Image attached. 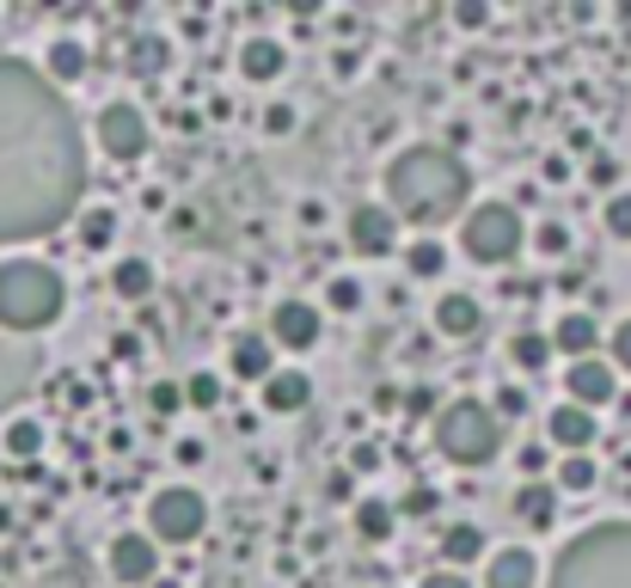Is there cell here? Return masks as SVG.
Instances as JSON below:
<instances>
[{
    "instance_id": "7a4b0ae2",
    "label": "cell",
    "mask_w": 631,
    "mask_h": 588,
    "mask_svg": "<svg viewBox=\"0 0 631 588\" xmlns=\"http://www.w3.org/2000/svg\"><path fill=\"white\" fill-rule=\"evenodd\" d=\"M466 190H473V172L461 166V154L447 147H411V154L393 159L386 172V196H393V215L417 221L423 234L466 209Z\"/></svg>"
},
{
    "instance_id": "30bf717a",
    "label": "cell",
    "mask_w": 631,
    "mask_h": 588,
    "mask_svg": "<svg viewBox=\"0 0 631 588\" xmlns=\"http://www.w3.org/2000/svg\"><path fill=\"white\" fill-rule=\"evenodd\" d=\"M350 246L362 251V258H386V251L399 246V215L381 209V203H362V209L350 215Z\"/></svg>"
},
{
    "instance_id": "4dcf8cb0",
    "label": "cell",
    "mask_w": 631,
    "mask_h": 588,
    "mask_svg": "<svg viewBox=\"0 0 631 588\" xmlns=\"http://www.w3.org/2000/svg\"><path fill=\"white\" fill-rule=\"evenodd\" d=\"M405 264H411V276H442V264H447V251L435 246V239H417V246L405 251Z\"/></svg>"
},
{
    "instance_id": "f35d334b",
    "label": "cell",
    "mask_w": 631,
    "mask_h": 588,
    "mask_svg": "<svg viewBox=\"0 0 631 588\" xmlns=\"http://www.w3.org/2000/svg\"><path fill=\"white\" fill-rule=\"evenodd\" d=\"M539 251H546V258H565V251H570V234H565V227H539Z\"/></svg>"
},
{
    "instance_id": "ac0fdd59",
    "label": "cell",
    "mask_w": 631,
    "mask_h": 588,
    "mask_svg": "<svg viewBox=\"0 0 631 588\" xmlns=\"http://www.w3.org/2000/svg\"><path fill=\"white\" fill-rule=\"evenodd\" d=\"M539 582V564H534V551H497L490 558V576H485V588H534Z\"/></svg>"
},
{
    "instance_id": "60d3db41",
    "label": "cell",
    "mask_w": 631,
    "mask_h": 588,
    "mask_svg": "<svg viewBox=\"0 0 631 588\" xmlns=\"http://www.w3.org/2000/svg\"><path fill=\"white\" fill-rule=\"evenodd\" d=\"M613 368L631 374V319H619V331H613Z\"/></svg>"
},
{
    "instance_id": "4fadbf2b",
    "label": "cell",
    "mask_w": 631,
    "mask_h": 588,
    "mask_svg": "<svg viewBox=\"0 0 631 588\" xmlns=\"http://www.w3.org/2000/svg\"><path fill=\"white\" fill-rule=\"evenodd\" d=\"M307 399H313V380H307L301 368H282V374L263 380V411H277V417L307 411Z\"/></svg>"
},
{
    "instance_id": "b9f144b4",
    "label": "cell",
    "mask_w": 631,
    "mask_h": 588,
    "mask_svg": "<svg viewBox=\"0 0 631 588\" xmlns=\"http://www.w3.org/2000/svg\"><path fill=\"white\" fill-rule=\"evenodd\" d=\"M263 130H270V135H289V130H294V111H289V105H270V111H263Z\"/></svg>"
},
{
    "instance_id": "8fae6325",
    "label": "cell",
    "mask_w": 631,
    "mask_h": 588,
    "mask_svg": "<svg viewBox=\"0 0 631 588\" xmlns=\"http://www.w3.org/2000/svg\"><path fill=\"white\" fill-rule=\"evenodd\" d=\"M270 338H277L282 350H313V343H319V307L282 301L277 313H270Z\"/></svg>"
},
{
    "instance_id": "ee69618b",
    "label": "cell",
    "mask_w": 631,
    "mask_h": 588,
    "mask_svg": "<svg viewBox=\"0 0 631 588\" xmlns=\"http://www.w3.org/2000/svg\"><path fill=\"white\" fill-rule=\"evenodd\" d=\"M423 588H473L466 576H454V570H435V576H423Z\"/></svg>"
},
{
    "instance_id": "1f68e13d",
    "label": "cell",
    "mask_w": 631,
    "mask_h": 588,
    "mask_svg": "<svg viewBox=\"0 0 631 588\" xmlns=\"http://www.w3.org/2000/svg\"><path fill=\"white\" fill-rule=\"evenodd\" d=\"M607 234H613V239H631V190L607 196Z\"/></svg>"
},
{
    "instance_id": "f6af8a7d",
    "label": "cell",
    "mask_w": 631,
    "mask_h": 588,
    "mask_svg": "<svg viewBox=\"0 0 631 588\" xmlns=\"http://www.w3.org/2000/svg\"><path fill=\"white\" fill-rule=\"evenodd\" d=\"M435 405V392L430 386H417V392H411V399H405V411H411V417H423V411H430Z\"/></svg>"
},
{
    "instance_id": "5bb4252c",
    "label": "cell",
    "mask_w": 631,
    "mask_h": 588,
    "mask_svg": "<svg viewBox=\"0 0 631 588\" xmlns=\"http://www.w3.org/2000/svg\"><path fill=\"white\" fill-rule=\"evenodd\" d=\"M282 68H289V50H282L277 38H246V43H239V74H246V80H258V86H263V80H277Z\"/></svg>"
},
{
    "instance_id": "3957f363",
    "label": "cell",
    "mask_w": 631,
    "mask_h": 588,
    "mask_svg": "<svg viewBox=\"0 0 631 588\" xmlns=\"http://www.w3.org/2000/svg\"><path fill=\"white\" fill-rule=\"evenodd\" d=\"M546 588H631V522H601L577 534L558 551Z\"/></svg>"
},
{
    "instance_id": "d590c367",
    "label": "cell",
    "mask_w": 631,
    "mask_h": 588,
    "mask_svg": "<svg viewBox=\"0 0 631 588\" xmlns=\"http://www.w3.org/2000/svg\"><path fill=\"white\" fill-rule=\"evenodd\" d=\"M490 411H497V423L527 417V392H521V386H503V392H497V405H490Z\"/></svg>"
},
{
    "instance_id": "5b68a950",
    "label": "cell",
    "mask_w": 631,
    "mask_h": 588,
    "mask_svg": "<svg viewBox=\"0 0 631 588\" xmlns=\"http://www.w3.org/2000/svg\"><path fill=\"white\" fill-rule=\"evenodd\" d=\"M435 442H442V454L454 460V466H490V460L503 454V423H497V411H490V405L461 399V405L442 411Z\"/></svg>"
},
{
    "instance_id": "7402d4cb",
    "label": "cell",
    "mask_w": 631,
    "mask_h": 588,
    "mask_svg": "<svg viewBox=\"0 0 631 588\" xmlns=\"http://www.w3.org/2000/svg\"><path fill=\"white\" fill-rule=\"evenodd\" d=\"M172 68V43L166 38H135L130 43V74L135 80H159Z\"/></svg>"
},
{
    "instance_id": "8d00e7d4",
    "label": "cell",
    "mask_w": 631,
    "mask_h": 588,
    "mask_svg": "<svg viewBox=\"0 0 631 588\" xmlns=\"http://www.w3.org/2000/svg\"><path fill=\"white\" fill-rule=\"evenodd\" d=\"M355 478V472H381V442H355L350 447V466H343Z\"/></svg>"
},
{
    "instance_id": "44dd1931",
    "label": "cell",
    "mask_w": 631,
    "mask_h": 588,
    "mask_svg": "<svg viewBox=\"0 0 631 588\" xmlns=\"http://www.w3.org/2000/svg\"><path fill=\"white\" fill-rule=\"evenodd\" d=\"M515 515H521L527 527H552L558 491H552V484H521V491H515Z\"/></svg>"
},
{
    "instance_id": "d6986e66",
    "label": "cell",
    "mask_w": 631,
    "mask_h": 588,
    "mask_svg": "<svg viewBox=\"0 0 631 588\" xmlns=\"http://www.w3.org/2000/svg\"><path fill=\"white\" fill-rule=\"evenodd\" d=\"M234 374L239 380H270L277 374V343L270 338H234Z\"/></svg>"
},
{
    "instance_id": "836d02e7",
    "label": "cell",
    "mask_w": 631,
    "mask_h": 588,
    "mask_svg": "<svg viewBox=\"0 0 631 588\" xmlns=\"http://www.w3.org/2000/svg\"><path fill=\"white\" fill-rule=\"evenodd\" d=\"M325 295H331V307H338V313H355V307H362V282H350V276H338Z\"/></svg>"
},
{
    "instance_id": "83f0119b",
    "label": "cell",
    "mask_w": 631,
    "mask_h": 588,
    "mask_svg": "<svg viewBox=\"0 0 631 588\" xmlns=\"http://www.w3.org/2000/svg\"><path fill=\"white\" fill-rule=\"evenodd\" d=\"M594 478H601V472H594V460L589 454H565V466H558V491H594Z\"/></svg>"
},
{
    "instance_id": "d4e9b609",
    "label": "cell",
    "mask_w": 631,
    "mask_h": 588,
    "mask_svg": "<svg viewBox=\"0 0 631 588\" xmlns=\"http://www.w3.org/2000/svg\"><path fill=\"white\" fill-rule=\"evenodd\" d=\"M442 551H447V564H473L478 551H485V534H478L473 522H454L442 534Z\"/></svg>"
},
{
    "instance_id": "ffe728a7",
    "label": "cell",
    "mask_w": 631,
    "mask_h": 588,
    "mask_svg": "<svg viewBox=\"0 0 631 588\" xmlns=\"http://www.w3.org/2000/svg\"><path fill=\"white\" fill-rule=\"evenodd\" d=\"M435 326H442L447 338H473V331L485 326V313H478L473 295H442V307H435Z\"/></svg>"
},
{
    "instance_id": "9c48e42d",
    "label": "cell",
    "mask_w": 631,
    "mask_h": 588,
    "mask_svg": "<svg viewBox=\"0 0 631 588\" xmlns=\"http://www.w3.org/2000/svg\"><path fill=\"white\" fill-rule=\"evenodd\" d=\"M111 576L130 582V588L154 582V576H159V546L147 534H117V539H111Z\"/></svg>"
},
{
    "instance_id": "f546056e",
    "label": "cell",
    "mask_w": 631,
    "mask_h": 588,
    "mask_svg": "<svg viewBox=\"0 0 631 588\" xmlns=\"http://www.w3.org/2000/svg\"><path fill=\"white\" fill-rule=\"evenodd\" d=\"M185 405H197V411L221 405V374H190L185 380Z\"/></svg>"
},
{
    "instance_id": "7c38bea8",
    "label": "cell",
    "mask_w": 631,
    "mask_h": 588,
    "mask_svg": "<svg viewBox=\"0 0 631 588\" xmlns=\"http://www.w3.org/2000/svg\"><path fill=\"white\" fill-rule=\"evenodd\" d=\"M565 392H570V405H582V411H594V405H607L613 399V362H570V380H565Z\"/></svg>"
},
{
    "instance_id": "9a60e30c",
    "label": "cell",
    "mask_w": 631,
    "mask_h": 588,
    "mask_svg": "<svg viewBox=\"0 0 631 588\" xmlns=\"http://www.w3.org/2000/svg\"><path fill=\"white\" fill-rule=\"evenodd\" d=\"M552 350H565L570 362H589V355L601 350V326H594L589 313H565L552 331Z\"/></svg>"
},
{
    "instance_id": "e575fe53",
    "label": "cell",
    "mask_w": 631,
    "mask_h": 588,
    "mask_svg": "<svg viewBox=\"0 0 631 588\" xmlns=\"http://www.w3.org/2000/svg\"><path fill=\"white\" fill-rule=\"evenodd\" d=\"M454 25H461V31H485L490 25V7H485V0H461V7H454Z\"/></svg>"
},
{
    "instance_id": "e0dca14e",
    "label": "cell",
    "mask_w": 631,
    "mask_h": 588,
    "mask_svg": "<svg viewBox=\"0 0 631 588\" xmlns=\"http://www.w3.org/2000/svg\"><path fill=\"white\" fill-rule=\"evenodd\" d=\"M86 62H93V55H86V43H74V38H55L50 43V55H43V68H50V86L62 92V86H74L80 74H86Z\"/></svg>"
},
{
    "instance_id": "ab89813d",
    "label": "cell",
    "mask_w": 631,
    "mask_h": 588,
    "mask_svg": "<svg viewBox=\"0 0 631 588\" xmlns=\"http://www.w3.org/2000/svg\"><path fill=\"white\" fill-rule=\"evenodd\" d=\"M435 497H442L435 484H411V497H405V515H430V509H435Z\"/></svg>"
},
{
    "instance_id": "484cf974",
    "label": "cell",
    "mask_w": 631,
    "mask_h": 588,
    "mask_svg": "<svg viewBox=\"0 0 631 588\" xmlns=\"http://www.w3.org/2000/svg\"><path fill=\"white\" fill-rule=\"evenodd\" d=\"M7 454H13V460H38L43 454V423L38 417L7 423Z\"/></svg>"
},
{
    "instance_id": "6da1fadb",
    "label": "cell",
    "mask_w": 631,
    "mask_h": 588,
    "mask_svg": "<svg viewBox=\"0 0 631 588\" xmlns=\"http://www.w3.org/2000/svg\"><path fill=\"white\" fill-rule=\"evenodd\" d=\"M86 196V142L68 99L25 62H0V239L55 234Z\"/></svg>"
},
{
    "instance_id": "7bdbcfd3",
    "label": "cell",
    "mask_w": 631,
    "mask_h": 588,
    "mask_svg": "<svg viewBox=\"0 0 631 588\" xmlns=\"http://www.w3.org/2000/svg\"><path fill=\"white\" fill-rule=\"evenodd\" d=\"M203 454H209V447H203L197 435H185V442H178V466H203Z\"/></svg>"
},
{
    "instance_id": "f1b7e54d",
    "label": "cell",
    "mask_w": 631,
    "mask_h": 588,
    "mask_svg": "<svg viewBox=\"0 0 631 588\" xmlns=\"http://www.w3.org/2000/svg\"><path fill=\"white\" fill-rule=\"evenodd\" d=\"M111 234H117V215H111V209H86V215H80V246H86V251L111 246Z\"/></svg>"
},
{
    "instance_id": "4316f807",
    "label": "cell",
    "mask_w": 631,
    "mask_h": 588,
    "mask_svg": "<svg viewBox=\"0 0 631 588\" xmlns=\"http://www.w3.org/2000/svg\"><path fill=\"white\" fill-rule=\"evenodd\" d=\"M515 368H527V374H539V368L552 362V338H539V331H521V338L509 343Z\"/></svg>"
},
{
    "instance_id": "d6a6232c",
    "label": "cell",
    "mask_w": 631,
    "mask_h": 588,
    "mask_svg": "<svg viewBox=\"0 0 631 588\" xmlns=\"http://www.w3.org/2000/svg\"><path fill=\"white\" fill-rule=\"evenodd\" d=\"M147 405H154L159 417H172V411L185 405V386H178V380H159V386H147Z\"/></svg>"
},
{
    "instance_id": "bcb514c9",
    "label": "cell",
    "mask_w": 631,
    "mask_h": 588,
    "mask_svg": "<svg viewBox=\"0 0 631 588\" xmlns=\"http://www.w3.org/2000/svg\"><path fill=\"white\" fill-rule=\"evenodd\" d=\"M350 484H355V478H350V472H331V478H325V491H331V497H338V503H343V497H350Z\"/></svg>"
},
{
    "instance_id": "52a82bcc",
    "label": "cell",
    "mask_w": 631,
    "mask_h": 588,
    "mask_svg": "<svg viewBox=\"0 0 631 588\" xmlns=\"http://www.w3.org/2000/svg\"><path fill=\"white\" fill-rule=\"evenodd\" d=\"M147 527H154V546L159 539H166V546H190V539H203V527H209V503H203V491H190V484H172V491L154 497Z\"/></svg>"
},
{
    "instance_id": "603a6c76",
    "label": "cell",
    "mask_w": 631,
    "mask_h": 588,
    "mask_svg": "<svg viewBox=\"0 0 631 588\" xmlns=\"http://www.w3.org/2000/svg\"><path fill=\"white\" fill-rule=\"evenodd\" d=\"M111 288H117L123 301H147V295H154V264H147V258H123L117 270H111Z\"/></svg>"
},
{
    "instance_id": "74e56055",
    "label": "cell",
    "mask_w": 631,
    "mask_h": 588,
    "mask_svg": "<svg viewBox=\"0 0 631 588\" xmlns=\"http://www.w3.org/2000/svg\"><path fill=\"white\" fill-rule=\"evenodd\" d=\"M552 466V447H539V442H527L521 447V478H539V472Z\"/></svg>"
},
{
    "instance_id": "c3c4849f",
    "label": "cell",
    "mask_w": 631,
    "mask_h": 588,
    "mask_svg": "<svg viewBox=\"0 0 631 588\" xmlns=\"http://www.w3.org/2000/svg\"><path fill=\"white\" fill-rule=\"evenodd\" d=\"M613 172H619L613 159H594V166H589V178H594V184H613Z\"/></svg>"
},
{
    "instance_id": "7dc6e473",
    "label": "cell",
    "mask_w": 631,
    "mask_h": 588,
    "mask_svg": "<svg viewBox=\"0 0 631 588\" xmlns=\"http://www.w3.org/2000/svg\"><path fill=\"white\" fill-rule=\"evenodd\" d=\"M374 405H381V411H399L405 399H399V386H381V392H374Z\"/></svg>"
},
{
    "instance_id": "2e32d148",
    "label": "cell",
    "mask_w": 631,
    "mask_h": 588,
    "mask_svg": "<svg viewBox=\"0 0 631 588\" xmlns=\"http://www.w3.org/2000/svg\"><path fill=\"white\" fill-rule=\"evenodd\" d=\"M546 430H552V442H558V447L582 454V447L594 442V411H582V405H558L552 417H546Z\"/></svg>"
},
{
    "instance_id": "ba28073f",
    "label": "cell",
    "mask_w": 631,
    "mask_h": 588,
    "mask_svg": "<svg viewBox=\"0 0 631 588\" xmlns=\"http://www.w3.org/2000/svg\"><path fill=\"white\" fill-rule=\"evenodd\" d=\"M99 147L111 159H142L147 154V117L135 105H105L99 111Z\"/></svg>"
},
{
    "instance_id": "681fc988",
    "label": "cell",
    "mask_w": 631,
    "mask_h": 588,
    "mask_svg": "<svg viewBox=\"0 0 631 588\" xmlns=\"http://www.w3.org/2000/svg\"><path fill=\"white\" fill-rule=\"evenodd\" d=\"M619 25H625V31H631V0H625V7H619Z\"/></svg>"
},
{
    "instance_id": "277c9868",
    "label": "cell",
    "mask_w": 631,
    "mask_h": 588,
    "mask_svg": "<svg viewBox=\"0 0 631 588\" xmlns=\"http://www.w3.org/2000/svg\"><path fill=\"white\" fill-rule=\"evenodd\" d=\"M62 307H68V288L50 264L38 258L0 264V326L7 331H43L62 319Z\"/></svg>"
},
{
    "instance_id": "cb8c5ba5",
    "label": "cell",
    "mask_w": 631,
    "mask_h": 588,
    "mask_svg": "<svg viewBox=\"0 0 631 588\" xmlns=\"http://www.w3.org/2000/svg\"><path fill=\"white\" fill-rule=\"evenodd\" d=\"M393 522H399V509H393V503H381V497L355 503V534H362V539H374V546H381V539H393Z\"/></svg>"
},
{
    "instance_id": "8992f818",
    "label": "cell",
    "mask_w": 631,
    "mask_h": 588,
    "mask_svg": "<svg viewBox=\"0 0 631 588\" xmlns=\"http://www.w3.org/2000/svg\"><path fill=\"white\" fill-rule=\"evenodd\" d=\"M461 246H466V258H473V264L503 270V264H515V251L527 246L521 215H515L509 203H478V209L466 215V227H461Z\"/></svg>"
}]
</instances>
